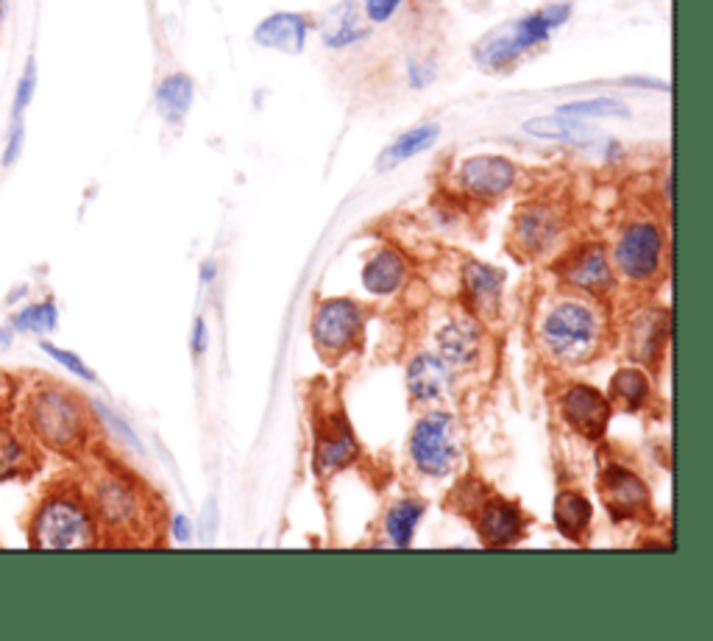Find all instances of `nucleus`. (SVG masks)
I'll use <instances>...</instances> for the list:
<instances>
[{"label": "nucleus", "instance_id": "35", "mask_svg": "<svg viewBox=\"0 0 713 641\" xmlns=\"http://www.w3.org/2000/svg\"><path fill=\"white\" fill-rule=\"evenodd\" d=\"M98 413H101V415H103V421H107V424H109V427H112V430H114V432H118V435H120V438H123V441H125V443H129V447L140 449V443H137V435H134V432H131V430H129V424H125V421H123V419H120V415H114V413H112V410H109V408H103V404H98Z\"/></svg>", "mask_w": 713, "mask_h": 641}, {"label": "nucleus", "instance_id": "24", "mask_svg": "<svg viewBox=\"0 0 713 641\" xmlns=\"http://www.w3.org/2000/svg\"><path fill=\"white\" fill-rule=\"evenodd\" d=\"M404 279V260L396 251H380L369 260L363 271V284L376 296H391Z\"/></svg>", "mask_w": 713, "mask_h": 641}, {"label": "nucleus", "instance_id": "2", "mask_svg": "<svg viewBox=\"0 0 713 641\" xmlns=\"http://www.w3.org/2000/svg\"><path fill=\"white\" fill-rule=\"evenodd\" d=\"M31 541L40 550H87L96 544V522L84 502L73 497H51L37 511Z\"/></svg>", "mask_w": 713, "mask_h": 641}, {"label": "nucleus", "instance_id": "18", "mask_svg": "<svg viewBox=\"0 0 713 641\" xmlns=\"http://www.w3.org/2000/svg\"><path fill=\"white\" fill-rule=\"evenodd\" d=\"M408 385L410 393H413L419 402H438L449 393V385H452V374H449V365L443 363L435 354H421L410 363L408 369Z\"/></svg>", "mask_w": 713, "mask_h": 641}, {"label": "nucleus", "instance_id": "6", "mask_svg": "<svg viewBox=\"0 0 713 641\" xmlns=\"http://www.w3.org/2000/svg\"><path fill=\"white\" fill-rule=\"evenodd\" d=\"M363 335V312L354 301L332 299L321 304L315 321H312V338L323 358H340L351 352Z\"/></svg>", "mask_w": 713, "mask_h": 641}, {"label": "nucleus", "instance_id": "11", "mask_svg": "<svg viewBox=\"0 0 713 641\" xmlns=\"http://www.w3.org/2000/svg\"><path fill=\"white\" fill-rule=\"evenodd\" d=\"M96 511L109 528L129 530L142 519V502L137 491L120 477H103L96 485Z\"/></svg>", "mask_w": 713, "mask_h": 641}, {"label": "nucleus", "instance_id": "10", "mask_svg": "<svg viewBox=\"0 0 713 641\" xmlns=\"http://www.w3.org/2000/svg\"><path fill=\"white\" fill-rule=\"evenodd\" d=\"M460 182H463L465 193L476 196V199H499L513 188L515 166L496 153H480V157L465 159L460 168Z\"/></svg>", "mask_w": 713, "mask_h": 641}, {"label": "nucleus", "instance_id": "31", "mask_svg": "<svg viewBox=\"0 0 713 641\" xmlns=\"http://www.w3.org/2000/svg\"><path fill=\"white\" fill-rule=\"evenodd\" d=\"M42 352H48L51 354L53 360H57V363H62L64 369L68 371H73V374H79L81 380H87V382H96V374H92L90 369H87L84 363H81L79 360V354H73V352H64V349H59V347H53V343H42Z\"/></svg>", "mask_w": 713, "mask_h": 641}, {"label": "nucleus", "instance_id": "14", "mask_svg": "<svg viewBox=\"0 0 713 641\" xmlns=\"http://www.w3.org/2000/svg\"><path fill=\"white\" fill-rule=\"evenodd\" d=\"M563 279H566L572 288L585 290V293H605L613 284L611 266H607V257L602 246H583L572 260H566L563 266Z\"/></svg>", "mask_w": 713, "mask_h": 641}, {"label": "nucleus", "instance_id": "36", "mask_svg": "<svg viewBox=\"0 0 713 641\" xmlns=\"http://www.w3.org/2000/svg\"><path fill=\"white\" fill-rule=\"evenodd\" d=\"M20 148H23V120H14L12 126V134H9V142H7V153H3V166H12L14 159H18Z\"/></svg>", "mask_w": 713, "mask_h": 641}, {"label": "nucleus", "instance_id": "3", "mask_svg": "<svg viewBox=\"0 0 713 641\" xmlns=\"http://www.w3.org/2000/svg\"><path fill=\"white\" fill-rule=\"evenodd\" d=\"M600 318L580 301H563L544 321V347L558 360H569V363L589 360L600 347Z\"/></svg>", "mask_w": 713, "mask_h": 641}, {"label": "nucleus", "instance_id": "27", "mask_svg": "<svg viewBox=\"0 0 713 641\" xmlns=\"http://www.w3.org/2000/svg\"><path fill=\"white\" fill-rule=\"evenodd\" d=\"M424 517V505L419 502H396L385 519V530L396 547H410L415 533V524Z\"/></svg>", "mask_w": 713, "mask_h": 641}, {"label": "nucleus", "instance_id": "41", "mask_svg": "<svg viewBox=\"0 0 713 641\" xmlns=\"http://www.w3.org/2000/svg\"><path fill=\"white\" fill-rule=\"evenodd\" d=\"M3 18H7V0H0V23H3Z\"/></svg>", "mask_w": 713, "mask_h": 641}, {"label": "nucleus", "instance_id": "21", "mask_svg": "<svg viewBox=\"0 0 713 641\" xmlns=\"http://www.w3.org/2000/svg\"><path fill=\"white\" fill-rule=\"evenodd\" d=\"M193 79L184 73H173L168 79H162V84L157 87V109L168 123H182L188 118L190 107H193Z\"/></svg>", "mask_w": 713, "mask_h": 641}, {"label": "nucleus", "instance_id": "20", "mask_svg": "<svg viewBox=\"0 0 713 641\" xmlns=\"http://www.w3.org/2000/svg\"><path fill=\"white\" fill-rule=\"evenodd\" d=\"M502 271H496V268L469 262V268H465V296L471 301V310L488 318L496 316L499 296H502Z\"/></svg>", "mask_w": 713, "mask_h": 641}, {"label": "nucleus", "instance_id": "4", "mask_svg": "<svg viewBox=\"0 0 713 641\" xmlns=\"http://www.w3.org/2000/svg\"><path fill=\"white\" fill-rule=\"evenodd\" d=\"M29 421L40 441H46L53 449H62V452L81 447L87 438L84 410L70 393L57 391V388H48V391L31 397Z\"/></svg>", "mask_w": 713, "mask_h": 641}, {"label": "nucleus", "instance_id": "15", "mask_svg": "<svg viewBox=\"0 0 713 641\" xmlns=\"http://www.w3.org/2000/svg\"><path fill=\"white\" fill-rule=\"evenodd\" d=\"M558 229H561V221H558L555 210H550V207H541V204L526 207V210L519 216V221H515L513 240H515V246L524 251V254L539 257V254H544L552 243H555Z\"/></svg>", "mask_w": 713, "mask_h": 641}, {"label": "nucleus", "instance_id": "9", "mask_svg": "<svg viewBox=\"0 0 713 641\" xmlns=\"http://www.w3.org/2000/svg\"><path fill=\"white\" fill-rule=\"evenodd\" d=\"M561 413L589 441H600L611 421V402L591 385H572L561 397Z\"/></svg>", "mask_w": 713, "mask_h": 641}, {"label": "nucleus", "instance_id": "12", "mask_svg": "<svg viewBox=\"0 0 713 641\" xmlns=\"http://www.w3.org/2000/svg\"><path fill=\"white\" fill-rule=\"evenodd\" d=\"M476 530H480L482 544L510 547L524 533V513L513 502L502 500V497H491V500L480 502Z\"/></svg>", "mask_w": 713, "mask_h": 641}, {"label": "nucleus", "instance_id": "26", "mask_svg": "<svg viewBox=\"0 0 713 641\" xmlns=\"http://www.w3.org/2000/svg\"><path fill=\"white\" fill-rule=\"evenodd\" d=\"M611 397L619 408L639 410V408H644L646 399H650V382H646V377L641 374V371L622 369L613 374Z\"/></svg>", "mask_w": 713, "mask_h": 641}, {"label": "nucleus", "instance_id": "8", "mask_svg": "<svg viewBox=\"0 0 713 641\" xmlns=\"http://www.w3.org/2000/svg\"><path fill=\"white\" fill-rule=\"evenodd\" d=\"M410 454H413V463L430 477H441L452 471L454 441L449 415L435 413L421 419L415 424L413 438H410Z\"/></svg>", "mask_w": 713, "mask_h": 641}, {"label": "nucleus", "instance_id": "28", "mask_svg": "<svg viewBox=\"0 0 713 641\" xmlns=\"http://www.w3.org/2000/svg\"><path fill=\"white\" fill-rule=\"evenodd\" d=\"M441 347H443V354H446V360H452V363H465V360L474 358L476 352L474 327L460 324V321L458 324L443 327Z\"/></svg>", "mask_w": 713, "mask_h": 641}, {"label": "nucleus", "instance_id": "5", "mask_svg": "<svg viewBox=\"0 0 713 641\" xmlns=\"http://www.w3.org/2000/svg\"><path fill=\"white\" fill-rule=\"evenodd\" d=\"M616 266L633 282H652L663 268V232L652 221L624 227L616 243Z\"/></svg>", "mask_w": 713, "mask_h": 641}, {"label": "nucleus", "instance_id": "1", "mask_svg": "<svg viewBox=\"0 0 713 641\" xmlns=\"http://www.w3.org/2000/svg\"><path fill=\"white\" fill-rule=\"evenodd\" d=\"M572 18V3H550V7L539 9V12L526 14V18L515 20V23L499 26L496 31L482 37L474 48V59L482 70H493L502 73L510 64L519 62L526 51L544 46L552 37V31L561 29Z\"/></svg>", "mask_w": 713, "mask_h": 641}, {"label": "nucleus", "instance_id": "19", "mask_svg": "<svg viewBox=\"0 0 713 641\" xmlns=\"http://www.w3.org/2000/svg\"><path fill=\"white\" fill-rule=\"evenodd\" d=\"M438 137H441V126L438 123L413 126V129L404 131L402 137H396V140H393L391 146L380 153V159H376V168H380V171H393V168H399L402 162H408V159L430 151V148L438 142Z\"/></svg>", "mask_w": 713, "mask_h": 641}, {"label": "nucleus", "instance_id": "30", "mask_svg": "<svg viewBox=\"0 0 713 641\" xmlns=\"http://www.w3.org/2000/svg\"><path fill=\"white\" fill-rule=\"evenodd\" d=\"M14 327L23 332H37V335L53 332L57 330V304L53 301H42V304L26 307V310H20L14 316Z\"/></svg>", "mask_w": 713, "mask_h": 641}, {"label": "nucleus", "instance_id": "17", "mask_svg": "<svg viewBox=\"0 0 713 641\" xmlns=\"http://www.w3.org/2000/svg\"><path fill=\"white\" fill-rule=\"evenodd\" d=\"M369 34L371 31L365 29L363 20H360V12H356V0H340L338 7L329 9L321 26L323 46L334 48V51L356 46V42H363Z\"/></svg>", "mask_w": 713, "mask_h": 641}, {"label": "nucleus", "instance_id": "23", "mask_svg": "<svg viewBox=\"0 0 713 641\" xmlns=\"http://www.w3.org/2000/svg\"><path fill=\"white\" fill-rule=\"evenodd\" d=\"M669 316L666 312H650L641 321L633 324V335H630V354L635 360H655L661 354L663 341H666Z\"/></svg>", "mask_w": 713, "mask_h": 641}, {"label": "nucleus", "instance_id": "33", "mask_svg": "<svg viewBox=\"0 0 713 641\" xmlns=\"http://www.w3.org/2000/svg\"><path fill=\"white\" fill-rule=\"evenodd\" d=\"M404 0H363V12L371 23H388L399 12Z\"/></svg>", "mask_w": 713, "mask_h": 641}, {"label": "nucleus", "instance_id": "40", "mask_svg": "<svg viewBox=\"0 0 713 641\" xmlns=\"http://www.w3.org/2000/svg\"><path fill=\"white\" fill-rule=\"evenodd\" d=\"M12 343V335L7 330H0V347H9Z\"/></svg>", "mask_w": 713, "mask_h": 641}, {"label": "nucleus", "instance_id": "25", "mask_svg": "<svg viewBox=\"0 0 713 641\" xmlns=\"http://www.w3.org/2000/svg\"><path fill=\"white\" fill-rule=\"evenodd\" d=\"M526 134L544 137V140H563V142H589L591 140V129L589 126L580 123V118H569V114H550V118H532L524 123Z\"/></svg>", "mask_w": 713, "mask_h": 641}, {"label": "nucleus", "instance_id": "7", "mask_svg": "<svg viewBox=\"0 0 713 641\" xmlns=\"http://www.w3.org/2000/svg\"><path fill=\"white\" fill-rule=\"evenodd\" d=\"M600 497L616 522H630L650 513V491L644 480L619 463H607L600 471Z\"/></svg>", "mask_w": 713, "mask_h": 641}, {"label": "nucleus", "instance_id": "32", "mask_svg": "<svg viewBox=\"0 0 713 641\" xmlns=\"http://www.w3.org/2000/svg\"><path fill=\"white\" fill-rule=\"evenodd\" d=\"M34 84H37V68H34V59H29V64H26L23 79H20L18 98H14V120L23 118L26 107H29L31 96H34Z\"/></svg>", "mask_w": 713, "mask_h": 641}, {"label": "nucleus", "instance_id": "29", "mask_svg": "<svg viewBox=\"0 0 713 641\" xmlns=\"http://www.w3.org/2000/svg\"><path fill=\"white\" fill-rule=\"evenodd\" d=\"M558 112L569 118H630V109L616 98H585V101L563 103Z\"/></svg>", "mask_w": 713, "mask_h": 641}, {"label": "nucleus", "instance_id": "38", "mask_svg": "<svg viewBox=\"0 0 713 641\" xmlns=\"http://www.w3.org/2000/svg\"><path fill=\"white\" fill-rule=\"evenodd\" d=\"M193 349H195V354H204V349H207V327H204V321H195Z\"/></svg>", "mask_w": 713, "mask_h": 641}, {"label": "nucleus", "instance_id": "22", "mask_svg": "<svg viewBox=\"0 0 713 641\" xmlns=\"http://www.w3.org/2000/svg\"><path fill=\"white\" fill-rule=\"evenodd\" d=\"M591 502L578 491H561L555 500V524L569 541H583L591 528Z\"/></svg>", "mask_w": 713, "mask_h": 641}, {"label": "nucleus", "instance_id": "16", "mask_svg": "<svg viewBox=\"0 0 713 641\" xmlns=\"http://www.w3.org/2000/svg\"><path fill=\"white\" fill-rule=\"evenodd\" d=\"M356 454L354 435H351L349 424L340 415H329L327 424L318 427V443H315V465L321 474H329L334 469H343L351 463Z\"/></svg>", "mask_w": 713, "mask_h": 641}, {"label": "nucleus", "instance_id": "34", "mask_svg": "<svg viewBox=\"0 0 713 641\" xmlns=\"http://www.w3.org/2000/svg\"><path fill=\"white\" fill-rule=\"evenodd\" d=\"M23 460V447L18 443V438L0 435V465L3 469H14Z\"/></svg>", "mask_w": 713, "mask_h": 641}, {"label": "nucleus", "instance_id": "39", "mask_svg": "<svg viewBox=\"0 0 713 641\" xmlns=\"http://www.w3.org/2000/svg\"><path fill=\"white\" fill-rule=\"evenodd\" d=\"M173 535H175V541H188V539H190V522H188V519H184V517H175Z\"/></svg>", "mask_w": 713, "mask_h": 641}, {"label": "nucleus", "instance_id": "37", "mask_svg": "<svg viewBox=\"0 0 713 641\" xmlns=\"http://www.w3.org/2000/svg\"><path fill=\"white\" fill-rule=\"evenodd\" d=\"M410 79H413V87H424L426 81L432 79V70L430 68H419L415 62H410Z\"/></svg>", "mask_w": 713, "mask_h": 641}, {"label": "nucleus", "instance_id": "13", "mask_svg": "<svg viewBox=\"0 0 713 641\" xmlns=\"http://www.w3.org/2000/svg\"><path fill=\"white\" fill-rule=\"evenodd\" d=\"M310 34V20L299 12H273L254 29V42L260 48L282 53H301Z\"/></svg>", "mask_w": 713, "mask_h": 641}]
</instances>
